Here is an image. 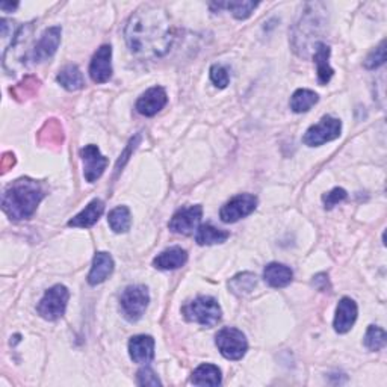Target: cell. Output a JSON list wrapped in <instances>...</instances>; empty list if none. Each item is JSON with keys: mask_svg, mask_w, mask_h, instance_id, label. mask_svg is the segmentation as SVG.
I'll return each mask as SVG.
<instances>
[{"mask_svg": "<svg viewBox=\"0 0 387 387\" xmlns=\"http://www.w3.org/2000/svg\"><path fill=\"white\" fill-rule=\"evenodd\" d=\"M130 52L139 58L165 55L175 39L171 18L165 9L146 5L132 14L125 30Z\"/></svg>", "mask_w": 387, "mask_h": 387, "instance_id": "obj_1", "label": "cell"}, {"mask_svg": "<svg viewBox=\"0 0 387 387\" xmlns=\"http://www.w3.org/2000/svg\"><path fill=\"white\" fill-rule=\"evenodd\" d=\"M46 197V189L42 183L23 177L13 182L2 197V209L14 221L29 220L37 212V208Z\"/></svg>", "mask_w": 387, "mask_h": 387, "instance_id": "obj_2", "label": "cell"}, {"mask_svg": "<svg viewBox=\"0 0 387 387\" xmlns=\"http://www.w3.org/2000/svg\"><path fill=\"white\" fill-rule=\"evenodd\" d=\"M319 6L321 4L305 5L300 22L293 27L292 46L300 56H307V50H310L315 39L319 38L321 30L325 25V18L321 14L324 11H318ZM315 47H317V43H315Z\"/></svg>", "mask_w": 387, "mask_h": 387, "instance_id": "obj_3", "label": "cell"}, {"mask_svg": "<svg viewBox=\"0 0 387 387\" xmlns=\"http://www.w3.org/2000/svg\"><path fill=\"white\" fill-rule=\"evenodd\" d=\"M182 312L188 321L209 329L215 327L222 318V310L218 301L209 295H200L196 300L188 303Z\"/></svg>", "mask_w": 387, "mask_h": 387, "instance_id": "obj_4", "label": "cell"}, {"mask_svg": "<svg viewBox=\"0 0 387 387\" xmlns=\"http://www.w3.org/2000/svg\"><path fill=\"white\" fill-rule=\"evenodd\" d=\"M150 303L148 289L142 284H134V286H127L120 298V307L123 317L129 322H137L146 313Z\"/></svg>", "mask_w": 387, "mask_h": 387, "instance_id": "obj_5", "label": "cell"}, {"mask_svg": "<svg viewBox=\"0 0 387 387\" xmlns=\"http://www.w3.org/2000/svg\"><path fill=\"white\" fill-rule=\"evenodd\" d=\"M70 300V292L64 284H55V286L46 291L44 297L39 300L37 312L46 321H56L64 317L67 304Z\"/></svg>", "mask_w": 387, "mask_h": 387, "instance_id": "obj_6", "label": "cell"}, {"mask_svg": "<svg viewBox=\"0 0 387 387\" xmlns=\"http://www.w3.org/2000/svg\"><path fill=\"white\" fill-rule=\"evenodd\" d=\"M215 343L222 357H226L227 360H241L248 350L246 334L231 327L220 330L215 338Z\"/></svg>", "mask_w": 387, "mask_h": 387, "instance_id": "obj_7", "label": "cell"}, {"mask_svg": "<svg viewBox=\"0 0 387 387\" xmlns=\"http://www.w3.org/2000/svg\"><path fill=\"white\" fill-rule=\"evenodd\" d=\"M342 132V123L339 118H334L331 115H325L321 118L318 125H313L305 132L303 142L309 147H319L325 142H330L338 139Z\"/></svg>", "mask_w": 387, "mask_h": 387, "instance_id": "obj_8", "label": "cell"}, {"mask_svg": "<svg viewBox=\"0 0 387 387\" xmlns=\"http://www.w3.org/2000/svg\"><path fill=\"white\" fill-rule=\"evenodd\" d=\"M258 208V197L253 194H239L227 201L220 210V218L222 222L233 224L239 220L246 218L256 210Z\"/></svg>", "mask_w": 387, "mask_h": 387, "instance_id": "obj_9", "label": "cell"}, {"mask_svg": "<svg viewBox=\"0 0 387 387\" xmlns=\"http://www.w3.org/2000/svg\"><path fill=\"white\" fill-rule=\"evenodd\" d=\"M61 35H63V29L61 26H52L46 29L42 38L38 39V43L32 49V52L29 53L27 59L32 61L34 64L46 63L47 59L52 58L61 44Z\"/></svg>", "mask_w": 387, "mask_h": 387, "instance_id": "obj_10", "label": "cell"}, {"mask_svg": "<svg viewBox=\"0 0 387 387\" xmlns=\"http://www.w3.org/2000/svg\"><path fill=\"white\" fill-rule=\"evenodd\" d=\"M201 217H203V208L200 205L182 208L175 213V215H172L168 227L171 231L177 233V235L189 236L197 230Z\"/></svg>", "mask_w": 387, "mask_h": 387, "instance_id": "obj_11", "label": "cell"}, {"mask_svg": "<svg viewBox=\"0 0 387 387\" xmlns=\"http://www.w3.org/2000/svg\"><path fill=\"white\" fill-rule=\"evenodd\" d=\"M80 156L84 160V176L88 183H94L103 176V172L109 164L108 158L101 155L97 146L89 144L80 150Z\"/></svg>", "mask_w": 387, "mask_h": 387, "instance_id": "obj_12", "label": "cell"}, {"mask_svg": "<svg viewBox=\"0 0 387 387\" xmlns=\"http://www.w3.org/2000/svg\"><path fill=\"white\" fill-rule=\"evenodd\" d=\"M89 76L94 84H106L112 77V47L101 46L89 64Z\"/></svg>", "mask_w": 387, "mask_h": 387, "instance_id": "obj_13", "label": "cell"}, {"mask_svg": "<svg viewBox=\"0 0 387 387\" xmlns=\"http://www.w3.org/2000/svg\"><path fill=\"white\" fill-rule=\"evenodd\" d=\"M168 96L162 87H153L147 89L137 101V110L144 117H155L158 112L165 108Z\"/></svg>", "mask_w": 387, "mask_h": 387, "instance_id": "obj_14", "label": "cell"}, {"mask_svg": "<svg viewBox=\"0 0 387 387\" xmlns=\"http://www.w3.org/2000/svg\"><path fill=\"white\" fill-rule=\"evenodd\" d=\"M357 315L359 309L355 301L348 297H343L338 304V309H336V317L333 322L334 330L341 334L348 333L355 321H357Z\"/></svg>", "mask_w": 387, "mask_h": 387, "instance_id": "obj_15", "label": "cell"}, {"mask_svg": "<svg viewBox=\"0 0 387 387\" xmlns=\"http://www.w3.org/2000/svg\"><path fill=\"white\" fill-rule=\"evenodd\" d=\"M130 359L139 364H147L155 357V339L151 336L138 334L129 341Z\"/></svg>", "mask_w": 387, "mask_h": 387, "instance_id": "obj_16", "label": "cell"}, {"mask_svg": "<svg viewBox=\"0 0 387 387\" xmlns=\"http://www.w3.org/2000/svg\"><path fill=\"white\" fill-rule=\"evenodd\" d=\"M37 139L42 146L49 147V148H59L64 144L65 134H64V127L61 125V121L56 118H50L47 120L44 126L39 129Z\"/></svg>", "mask_w": 387, "mask_h": 387, "instance_id": "obj_17", "label": "cell"}, {"mask_svg": "<svg viewBox=\"0 0 387 387\" xmlns=\"http://www.w3.org/2000/svg\"><path fill=\"white\" fill-rule=\"evenodd\" d=\"M114 259L110 258V254L100 251L94 256L93 260V268H91L89 274H88V283L91 286H97V284L106 281L110 274L114 272Z\"/></svg>", "mask_w": 387, "mask_h": 387, "instance_id": "obj_18", "label": "cell"}, {"mask_svg": "<svg viewBox=\"0 0 387 387\" xmlns=\"http://www.w3.org/2000/svg\"><path fill=\"white\" fill-rule=\"evenodd\" d=\"M292 279H293V272L289 267H286V265L272 262L265 267L263 280L274 289H281L289 286Z\"/></svg>", "mask_w": 387, "mask_h": 387, "instance_id": "obj_19", "label": "cell"}, {"mask_svg": "<svg viewBox=\"0 0 387 387\" xmlns=\"http://www.w3.org/2000/svg\"><path fill=\"white\" fill-rule=\"evenodd\" d=\"M105 212V203L96 198L89 203V205L80 212L77 215L68 221L70 227H79V229H89L100 220Z\"/></svg>", "mask_w": 387, "mask_h": 387, "instance_id": "obj_20", "label": "cell"}, {"mask_svg": "<svg viewBox=\"0 0 387 387\" xmlns=\"http://www.w3.org/2000/svg\"><path fill=\"white\" fill-rule=\"evenodd\" d=\"M186 262H188V253L185 250L180 247H171L158 254L155 260H153V265H155V268L162 271H172V269L182 268Z\"/></svg>", "mask_w": 387, "mask_h": 387, "instance_id": "obj_21", "label": "cell"}, {"mask_svg": "<svg viewBox=\"0 0 387 387\" xmlns=\"http://www.w3.org/2000/svg\"><path fill=\"white\" fill-rule=\"evenodd\" d=\"M313 61L315 64H317L319 84L327 85L334 75V70L330 67V47L325 43L319 42L317 47H315Z\"/></svg>", "mask_w": 387, "mask_h": 387, "instance_id": "obj_22", "label": "cell"}, {"mask_svg": "<svg viewBox=\"0 0 387 387\" xmlns=\"http://www.w3.org/2000/svg\"><path fill=\"white\" fill-rule=\"evenodd\" d=\"M222 381L221 376V371L218 366L210 364V363H205L200 364L198 368L192 372L191 376V383L196 386H220Z\"/></svg>", "mask_w": 387, "mask_h": 387, "instance_id": "obj_23", "label": "cell"}, {"mask_svg": "<svg viewBox=\"0 0 387 387\" xmlns=\"http://www.w3.org/2000/svg\"><path fill=\"white\" fill-rule=\"evenodd\" d=\"M56 80H58V84L63 88H65L67 91L82 89L85 85L82 71H80L79 67L75 64L65 65L63 70H61Z\"/></svg>", "mask_w": 387, "mask_h": 387, "instance_id": "obj_24", "label": "cell"}, {"mask_svg": "<svg viewBox=\"0 0 387 387\" xmlns=\"http://www.w3.org/2000/svg\"><path fill=\"white\" fill-rule=\"evenodd\" d=\"M39 88H42V80L35 76H26L22 82L9 89V93L17 101H26L35 97L39 93Z\"/></svg>", "mask_w": 387, "mask_h": 387, "instance_id": "obj_25", "label": "cell"}, {"mask_svg": "<svg viewBox=\"0 0 387 387\" xmlns=\"http://www.w3.org/2000/svg\"><path fill=\"white\" fill-rule=\"evenodd\" d=\"M229 238V231L213 227L212 224H205V226L198 227L196 235V241L198 246H215V243L226 242Z\"/></svg>", "mask_w": 387, "mask_h": 387, "instance_id": "obj_26", "label": "cell"}, {"mask_svg": "<svg viewBox=\"0 0 387 387\" xmlns=\"http://www.w3.org/2000/svg\"><path fill=\"white\" fill-rule=\"evenodd\" d=\"M318 94L312 89H297L291 97V109L295 114H303V112L310 110L315 105L318 103Z\"/></svg>", "mask_w": 387, "mask_h": 387, "instance_id": "obj_27", "label": "cell"}, {"mask_svg": "<svg viewBox=\"0 0 387 387\" xmlns=\"http://www.w3.org/2000/svg\"><path fill=\"white\" fill-rule=\"evenodd\" d=\"M108 222L110 229L115 233H126L132 226V215L130 210L126 206H118L112 209L108 215Z\"/></svg>", "mask_w": 387, "mask_h": 387, "instance_id": "obj_28", "label": "cell"}, {"mask_svg": "<svg viewBox=\"0 0 387 387\" xmlns=\"http://www.w3.org/2000/svg\"><path fill=\"white\" fill-rule=\"evenodd\" d=\"M256 286H258V277L254 276L253 272H241L229 281L230 291L233 293L239 295V297H242V295L251 293Z\"/></svg>", "mask_w": 387, "mask_h": 387, "instance_id": "obj_29", "label": "cell"}, {"mask_svg": "<svg viewBox=\"0 0 387 387\" xmlns=\"http://www.w3.org/2000/svg\"><path fill=\"white\" fill-rule=\"evenodd\" d=\"M386 341H387V336L383 329L375 327V325H369L364 334L366 348L369 351H380L386 346Z\"/></svg>", "mask_w": 387, "mask_h": 387, "instance_id": "obj_30", "label": "cell"}, {"mask_svg": "<svg viewBox=\"0 0 387 387\" xmlns=\"http://www.w3.org/2000/svg\"><path fill=\"white\" fill-rule=\"evenodd\" d=\"M259 6L258 2H250V0H243V2H229L226 4V8L231 13V15L238 20L248 18L254 9Z\"/></svg>", "mask_w": 387, "mask_h": 387, "instance_id": "obj_31", "label": "cell"}, {"mask_svg": "<svg viewBox=\"0 0 387 387\" xmlns=\"http://www.w3.org/2000/svg\"><path fill=\"white\" fill-rule=\"evenodd\" d=\"M386 63V42H381L379 47H375L372 52L364 59V68L375 70Z\"/></svg>", "mask_w": 387, "mask_h": 387, "instance_id": "obj_32", "label": "cell"}, {"mask_svg": "<svg viewBox=\"0 0 387 387\" xmlns=\"http://www.w3.org/2000/svg\"><path fill=\"white\" fill-rule=\"evenodd\" d=\"M210 80L212 84L218 87V88H226L230 82V75L226 67H222L220 64H215L210 67Z\"/></svg>", "mask_w": 387, "mask_h": 387, "instance_id": "obj_33", "label": "cell"}, {"mask_svg": "<svg viewBox=\"0 0 387 387\" xmlns=\"http://www.w3.org/2000/svg\"><path fill=\"white\" fill-rule=\"evenodd\" d=\"M137 384L138 386H160L162 381L159 380V376L156 372L151 368H142L137 374Z\"/></svg>", "mask_w": 387, "mask_h": 387, "instance_id": "obj_34", "label": "cell"}, {"mask_svg": "<svg viewBox=\"0 0 387 387\" xmlns=\"http://www.w3.org/2000/svg\"><path fill=\"white\" fill-rule=\"evenodd\" d=\"M346 194L345 189L342 188H334L331 189L329 194H325V196L322 197V201H324V208L325 209H333L336 205H339L341 201H343L346 198Z\"/></svg>", "mask_w": 387, "mask_h": 387, "instance_id": "obj_35", "label": "cell"}, {"mask_svg": "<svg viewBox=\"0 0 387 387\" xmlns=\"http://www.w3.org/2000/svg\"><path fill=\"white\" fill-rule=\"evenodd\" d=\"M139 141H141V135H137L135 138H132V139L129 141L127 148L125 150V153H123V155H121V156H120V160H118V164H117V167H115V170H117V175H118V172L121 171V168H123V167H125V164H126V162H127V159H129V156H130V153H132V150H135V148H137V146L139 144Z\"/></svg>", "mask_w": 387, "mask_h": 387, "instance_id": "obj_36", "label": "cell"}, {"mask_svg": "<svg viewBox=\"0 0 387 387\" xmlns=\"http://www.w3.org/2000/svg\"><path fill=\"white\" fill-rule=\"evenodd\" d=\"M15 155L13 151H6L2 155V160H0V170H2V175H6L9 170H13L15 165Z\"/></svg>", "mask_w": 387, "mask_h": 387, "instance_id": "obj_37", "label": "cell"}, {"mask_svg": "<svg viewBox=\"0 0 387 387\" xmlns=\"http://www.w3.org/2000/svg\"><path fill=\"white\" fill-rule=\"evenodd\" d=\"M313 284L317 286L319 291H327L329 288V277L327 274H318L317 277H313Z\"/></svg>", "mask_w": 387, "mask_h": 387, "instance_id": "obj_38", "label": "cell"}, {"mask_svg": "<svg viewBox=\"0 0 387 387\" xmlns=\"http://www.w3.org/2000/svg\"><path fill=\"white\" fill-rule=\"evenodd\" d=\"M0 8H2L4 11H14V9L18 8V4H6V2H4L2 5H0Z\"/></svg>", "mask_w": 387, "mask_h": 387, "instance_id": "obj_39", "label": "cell"}]
</instances>
